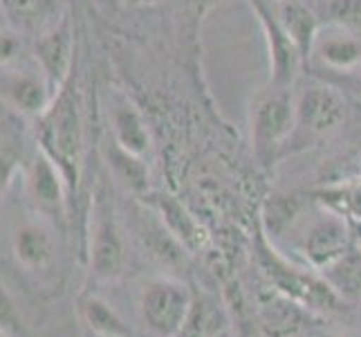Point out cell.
Wrapping results in <instances>:
<instances>
[{"label": "cell", "instance_id": "25", "mask_svg": "<svg viewBox=\"0 0 361 337\" xmlns=\"http://www.w3.org/2000/svg\"><path fill=\"white\" fill-rule=\"evenodd\" d=\"M317 14L326 25L343 30H361V0H319Z\"/></svg>", "mask_w": 361, "mask_h": 337}, {"label": "cell", "instance_id": "10", "mask_svg": "<svg viewBox=\"0 0 361 337\" xmlns=\"http://www.w3.org/2000/svg\"><path fill=\"white\" fill-rule=\"evenodd\" d=\"M54 93L39 66L20 68L18 64L0 66V104L20 119H36L52 104Z\"/></svg>", "mask_w": 361, "mask_h": 337}, {"label": "cell", "instance_id": "16", "mask_svg": "<svg viewBox=\"0 0 361 337\" xmlns=\"http://www.w3.org/2000/svg\"><path fill=\"white\" fill-rule=\"evenodd\" d=\"M274 9H276L281 25L290 34L294 45L298 47L303 61H307L312 57L314 41L321 32V18L317 14V9L307 7L303 0H279Z\"/></svg>", "mask_w": 361, "mask_h": 337}, {"label": "cell", "instance_id": "19", "mask_svg": "<svg viewBox=\"0 0 361 337\" xmlns=\"http://www.w3.org/2000/svg\"><path fill=\"white\" fill-rule=\"evenodd\" d=\"M0 7L18 34L41 36L61 18L56 0H0Z\"/></svg>", "mask_w": 361, "mask_h": 337}, {"label": "cell", "instance_id": "24", "mask_svg": "<svg viewBox=\"0 0 361 337\" xmlns=\"http://www.w3.org/2000/svg\"><path fill=\"white\" fill-rule=\"evenodd\" d=\"M321 274L343 302L348 304L359 302L361 299V247L355 245L353 249H348L339 261H334L332 266L321 270Z\"/></svg>", "mask_w": 361, "mask_h": 337}, {"label": "cell", "instance_id": "8", "mask_svg": "<svg viewBox=\"0 0 361 337\" xmlns=\"http://www.w3.org/2000/svg\"><path fill=\"white\" fill-rule=\"evenodd\" d=\"M56 230V225L36 214L34 218L20 220L11 232V254L16 259V266L34 281L54 277L59 261Z\"/></svg>", "mask_w": 361, "mask_h": 337}, {"label": "cell", "instance_id": "30", "mask_svg": "<svg viewBox=\"0 0 361 337\" xmlns=\"http://www.w3.org/2000/svg\"><path fill=\"white\" fill-rule=\"evenodd\" d=\"M357 93L361 95V74H359V79H357Z\"/></svg>", "mask_w": 361, "mask_h": 337}, {"label": "cell", "instance_id": "3", "mask_svg": "<svg viewBox=\"0 0 361 337\" xmlns=\"http://www.w3.org/2000/svg\"><path fill=\"white\" fill-rule=\"evenodd\" d=\"M296 93L292 88L267 85L260 93L249 112V135L254 155L263 167H274L285 155V148L294 131Z\"/></svg>", "mask_w": 361, "mask_h": 337}, {"label": "cell", "instance_id": "26", "mask_svg": "<svg viewBox=\"0 0 361 337\" xmlns=\"http://www.w3.org/2000/svg\"><path fill=\"white\" fill-rule=\"evenodd\" d=\"M296 214H298V203L294 196H281V194L269 196V201L263 209V220H265L263 232L269 239H276V236H281L288 230V225L294 220Z\"/></svg>", "mask_w": 361, "mask_h": 337}, {"label": "cell", "instance_id": "2", "mask_svg": "<svg viewBox=\"0 0 361 337\" xmlns=\"http://www.w3.org/2000/svg\"><path fill=\"white\" fill-rule=\"evenodd\" d=\"M256 259L260 272L265 274V279L274 290L281 295L294 299L296 304H301L307 313H334L341 310L348 302L334 292L332 285L323 279V274L307 272L303 268L292 266L288 259L281 256L274 245L267 241V234L263 232L258 236L256 243Z\"/></svg>", "mask_w": 361, "mask_h": 337}, {"label": "cell", "instance_id": "27", "mask_svg": "<svg viewBox=\"0 0 361 337\" xmlns=\"http://www.w3.org/2000/svg\"><path fill=\"white\" fill-rule=\"evenodd\" d=\"M0 333L5 337H27L20 308L3 281H0Z\"/></svg>", "mask_w": 361, "mask_h": 337}, {"label": "cell", "instance_id": "15", "mask_svg": "<svg viewBox=\"0 0 361 337\" xmlns=\"http://www.w3.org/2000/svg\"><path fill=\"white\" fill-rule=\"evenodd\" d=\"M146 205H151L164 225L171 230V234L186 247V252H195L207 241V234L202 232L200 223L193 218V214L186 209L176 196L171 194H146L142 196Z\"/></svg>", "mask_w": 361, "mask_h": 337}, {"label": "cell", "instance_id": "9", "mask_svg": "<svg viewBox=\"0 0 361 337\" xmlns=\"http://www.w3.org/2000/svg\"><path fill=\"white\" fill-rule=\"evenodd\" d=\"M263 32L267 61H269V85L276 88H294V81L303 68V57L281 25L276 9L267 0H247Z\"/></svg>", "mask_w": 361, "mask_h": 337}, {"label": "cell", "instance_id": "14", "mask_svg": "<svg viewBox=\"0 0 361 337\" xmlns=\"http://www.w3.org/2000/svg\"><path fill=\"white\" fill-rule=\"evenodd\" d=\"M110 135L126 148V151L144 158L151 151V133L142 117V112L130 102L126 95H113L110 99Z\"/></svg>", "mask_w": 361, "mask_h": 337}, {"label": "cell", "instance_id": "7", "mask_svg": "<svg viewBox=\"0 0 361 337\" xmlns=\"http://www.w3.org/2000/svg\"><path fill=\"white\" fill-rule=\"evenodd\" d=\"M20 173L25 180V196H27L36 214L47 218L59 230L66 227L72 214L70 194L54 162L34 144V151L25 158Z\"/></svg>", "mask_w": 361, "mask_h": 337}, {"label": "cell", "instance_id": "20", "mask_svg": "<svg viewBox=\"0 0 361 337\" xmlns=\"http://www.w3.org/2000/svg\"><path fill=\"white\" fill-rule=\"evenodd\" d=\"M25 129L18 115L0 119V201L25 165Z\"/></svg>", "mask_w": 361, "mask_h": 337}, {"label": "cell", "instance_id": "17", "mask_svg": "<svg viewBox=\"0 0 361 337\" xmlns=\"http://www.w3.org/2000/svg\"><path fill=\"white\" fill-rule=\"evenodd\" d=\"M312 54H317L321 64L332 70L350 72L361 64V41L350 30L330 25L328 30L319 32Z\"/></svg>", "mask_w": 361, "mask_h": 337}, {"label": "cell", "instance_id": "31", "mask_svg": "<svg viewBox=\"0 0 361 337\" xmlns=\"http://www.w3.org/2000/svg\"><path fill=\"white\" fill-rule=\"evenodd\" d=\"M334 337H348V335H334Z\"/></svg>", "mask_w": 361, "mask_h": 337}, {"label": "cell", "instance_id": "28", "mask_svg": "<svg viewBox=\"0 0 361 337\" xmlns=\"http://www.w3.org/2000/svg\"><path fill=\"white\" fill-rule=\"evenodd\" d=\"M23 52V41L18 32H3L0 30V66L16 64Z\"/></svg>", "mask_w": 361, "mask_h": 337}, {"label": "cell", "instance_id": "5", "mask_svg": "<svg viewBox=\"0 0 361 337\" xmlns=\"http://www.w3.org/2000/svg\"><path fill=\"white\" fill-rule=\"evenodd\" d=\"M193 308V292L176 277H155L140 295V317L153 337H180Z\"/></svg>", "mask_w": 361, "mask_h": 337}, {"label": "cell", "instance_id": "21", "mask_svg": "<svg viewBox=\"0 0 361 337\" xmlns=\"http://www.w3.org/2000/svg\"><path fill=\"white\" fill-rule=\"evenodd\" d=\"M104 160L108 169L113 171V176L130 189L135 196L148 194V169L144 158L126 151L113 135H108L104 140Z\"/></svg>", "mask_w": 361, "mask_h": 337}, {"label": "cell", "instance_id": "29", "mask_svg": "<svg viewBox=\"0 0 361 337\" xmlns=\"http://www.w3.org/2000/svg\"><path fill=\"white\" fill-rule=\"evenodd\" d=\"M117 5H128V7H144V5H153L159 3V0H113Z\"/></svg>", "mask_w": 361, "mask_h": 337}, {"label": "cell", "instance_id": "23", "mask_svg": "<svg viewBox=\"0 0 361 337\" xmlns=\"http://www.w3.org/2000/svg\"><path fill=\"white\" fill-rule=\"evenodd\" d=\"M310 194L321 207L337 211L339 216L348 218L350 223L361 220V178L323 184Z\"/></svg>", "mask_w": 361, "mask_h": 337}, {"label": "cell", "instance_id": "4", "mask_svg": "<svg viewBox=\"0 0 361 337\" xmlns=\"http://www.w3.org/2000/svg\"><path fill=\"white\" fill-rule=\"evenodd\" d=\"M345 119V104L337 88L328 83H307L296 93L294 131L285 148V155L312 146L323 137L332 135Z\"/></svg>", "mask_w": 361, "mask_h": 337}, {"label": "cell", "instance_id": "12", "mask_svg": "<svg viewBox=\"0 0 361 337\" xmlns=\"http://www.w3.org/2000/svg\"><path fill=\"white\" fill-rule=\"evenodd\" d=\"M34 61L54 95L70 81L74 66V36L68 16H61L47 32L36 36Z\"/></svg>", "mask_w": 361, "mask_h": 337}, {"label": "cell", "instance_id": "11", "mask_svg": "<svg viewBox=\"0 0 361 337\" xmlns=\"http://www.w3.org/2000/svg\"><path fill=\"white\" fill-rule=\"evenodd\" d=\"M353 247L355 241L348 218L323 207V211L310 223V227L303 234L301 252L310 268L321 272L328 266H332L334 261H339Z\"/></svg>", "mask_w": 361, "mask_h": 337}, {"label": "cell", "instance_id": "18", "mask_svg": "<svg viewBox=\"0 0 361 337\" xmlns=\"http://www.w3.org/2000/svg\"><path fill=\"white\" fill-rule=\"evenodd\" d=\"M260 331L265 337H292L305 321V308L294 299L271 288V295L260 299Z\"/></svg>", "mask_w": 361, "mask_h": 337}, {"label": "cell", "instance_id": "32", "mask_svg": "<svg viewBox=\"0 0 361 337\" xmlns=\"http://www.w3.org/2000/svg\"><path fill=\"white\" fill-rule=\"evenodd\" d=\"M0 337H5V335H3V333H0Z\"/></svg>", "mask_w": 361, "mask_h": 337}, {"label": "cell", "instance_id": "1", "mask_svg": "<svg viewBox=\"0 0 361 337\" xmlns=\"http://www.w3.org/2000/svg\"><path fill=\"white\" fill-rule=\"evenodd\" d=\"M34 144L54 162L66 180L70 194V207L79 198L85 158V133L79 93L72 77L61 88L43 115L34 119Z\"/></svg>", "mask_w": 361, "mask_h": 337}, {"label": "cell", "instance_id": "13", "mask_svg": "<svg viewBox=\"0 0 361 337\" xmlns=\"http://www.w3.org/2000/svg\"><path fill=\"white\" fill-rule=\"evenodd\" d=\"M130 230L135 239L144 247V252L153 261H157V264L166 268L184 264L186 247L171 234V230L151 205L144 203L130 209Z\"/></svg>", "mask_w": 361, "mask_h": 337}, {"label": "cell", "instance_id": "22", "mask_svg": "<svg viewBox=\"0 0 361 337\" xmlns=\"http://www.w3.org/2000/svg\"><path fill=\"white\" fill-rule=\"evenodd\" d=\"M79 315L83 324L97 337H133L128 324L99 295H83L79 302Z\"/></svg>", "mask_w": 361, "mask_h": 337}, {"label": "cell", "instance_id": "6", "mask_svg": "<svg viewBox=\"0 0 361 337\" xmlns=\"http://www.w3.org/2000/svg\"><path fill=\"white\" fill-rule=\"evenodd\" d=\"M88 268L99 281H115L126 268V243L121 227L110 207L106 191L99 189L90 209V234H88Z\"/></svg>", "mask_w": 361, "mask_h": 337}]
</instances>
